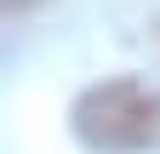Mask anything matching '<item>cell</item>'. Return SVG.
Instances as JSON below:
<instances>
[{
	"label": "cell",
	"instance_id": "7a4b0ae2",
	"mask_svg": "<svg viewBox=\"0 0 160 154\" xmlns=\"http://www.w3.org/2000/svg\"><path fill=\"white\" fill-rule=\"evenodd\" d=\"M23 6H34V0H0V12H23Z\"/></svg>",
	"mask_w": 160,
	"mask_h": 154
},
{
	"label": "cell",
	"instance_id": "6da1fadb",
	"mask_svg": "<svg viewBox=\"0 0 160 154\" xmlns=\"http://www.w3.org/2000/svg\"><path fill=\"white\" fill-rule=\"evenodd\" d=\"M74 137L97 154H143L160 143V91L143 80H103L74 97Z\"/></svg>",
	"mask_w": 160,
	"mask_h": 154
}]
</instances>
